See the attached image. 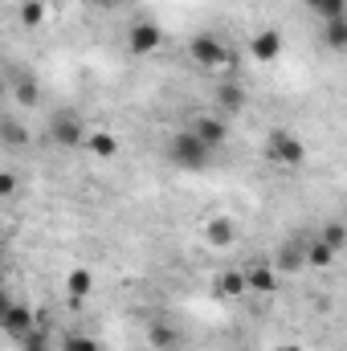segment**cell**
Masks as SVG:
<instances>
[{"label":"cell","instance_id":"83f0119b","mask_svg":"<svg viewBox=\"0 0 347 351\" xmlns=\"http://www.w3.org/2000/svg\"><path fill=\"white\" fill-rule=\"evenodd\" d=\"M278 351H302V348H298V343H282Z\"/></svg>","mask_w":347,"mask_h":351},{"label":"cell","instance_id":"44dd1931","mask_svg":"<svg viewBox=\"0 0 347 351\" xmlns=\"http://www.w3.org/2000/svg\"><path fill=\"white\" fill-rule=\"evenodd\" d=\"M307 4H311L323 21H339V16H344V8H347V0H307Z\"/></svg>","mask_w":347,"mask_h":351},{"label":"cell","instance_id":"ba28073f","mask_svg":"<svg viewBox=\"0 0 347 351\" xmlns=\"http://www.w3.org/2000/svg\"><path fill=\"white\" fill-rule=\"evenodd\" d=\"M282 49H286V37H282L278 29H261V33L250 37V53H254L258 62H278Z\"/></svg>","mask_w":347,"mask_h":351},{"label":"cell","instance_id":"4316f807","mask_svg":"<svg viewBox=\"0 0 347 351\" xmlns=\"http://www.w3.org/2000/svg\"><path fill=\"white\" fill-rule=\"evenodd\" d=\"M8 302H12V298H8V294H4V290H0V315H4V311H8Z\"/></svg>","mask_w":347,"mask_h":351},{"label":"cell","instance_id":"8992f818","mask_svg":"<svg viewBox=\"0 0 347 351\" xmlns=\"http://www.w3.org/2000/svg\"><path fill=\"white\" fill-rule=\"evenodd\" d=\"M188 53H192V62L204 66V70H221V66H225V45H221L213 33H196V37L188 41Z\"/></svg>","mask_w":347,"mask_h":351},{"label":"cell","instance_id":"cb8c5ba5","mask_svg":"<svg viewBox=\"0 0 347 351\" xmlns=\"http://www.w3.org/2000/svg\"><path fill=\"white\" fill-rule=\"evenodd\" d=\"M62 351H98V343L74 331V335H66V339H62Z\"/></svg>","mask_w":347,"mask_h":351},{"label":"cell","instance_id":"9c48e42d","mask_svg":"<svg viewBox=\"0 0 347 351\" xmlns=\"http://www.w3.org/2000/svg\"><path fill=\"white\" fill-rule=\"evenodd\" d=\"M241 106H246V90L237 86V82H229V78H225V82H217V86H213V110H217L221 119H225V114H237Z\"/></svg>","mask_w":347,"mask_h":351},{"label":"cell","instance_id":"f546056e","mask_svg":"<svg viewBox=\"0 0 347 351\" xmlns=\"http://www.w3.org/2000/svg\"><path fill=\"white\" fill-rule=\"evenodd\" d=\"M0 233H4V221H0Z\"/></svg>","mask_w":347,"mask_h":351},{"label":"cell","instance_id":"3957f363","mask_svg":"<svg viewBox=\"0 0 347 351\" xmlns=\"http://www.w3.org/2000/svg\"><path fill=\"white\" fill-rule=\"evenodd\" d=\"M265 156H270L274 164H282V168H294V164L307 160V147H302V139H298L294 131H270Z\"/></svg>","mask_w":347,"mask_h":351},{"label":"cell","instance_id":"8fae6325","mask_svg":"<svg viewBox=\"0 0 347 351\" xmlns=\"http://www.w3.org/2000/svg\"><path fill=\"white\" fill-rule=\"evenodd\" d=\"M82 147H86L90 156H98V160H115L119 156V135L115 131H86Z\"/></svg>","mask_w":347,"mask_h":351},{"label":"cell","instance_id":"e0dca14e","mask_svg":"<svg viewBox=\"0 0 347 351\" xmlns=\"http://www.w3.org/2000/svg\"><path fill=\"white\" fill-rule=\"evenodd\" d=\"M298 265H302V241H290L286 250H278V265H274L278 274H294Z\"/></svg>","mask_w":347,"mask_h":351},{"label":"cell","instance_id":"6da1fadb","mask_svg":"<svg viewBox=\"0 0 347 351\" xmlns=\"http://www.w3.org/2000/svg\"><path fill=\"white\" fill-rule=\"evenodd\" d=\"M168 156H172L176 168H184V172H200V168H208V160H213V152H208V147H204L192 131H180V135H172Z\"/></svg>","mask_w":347,"mask_h":351},{"label":"cell","instance_id":"9a60e30c","mask_svg":"<svg viewBox=\"0 0 347 351\" xmlns=\"http://www.w3.org/2000/svg\"><path fill=\"white\" fill-rule=\"evenodd\" d=\"M66 290H70V298H74V302H82L90 290H94V274H90V269H70Z\"/></svg>","mask_w":347,"mask_h":351},{"label":"cell","instance_id":"603a6c76","mask_svg":"<svg viewBox=\"0 0 347 351\" xmlns=\"http://www.w3.org/2000/svg\"><path fill=\"white\" fill-rule=\"evenodd\" d=\"M16 102L21 106H37V82L33 78H21L16 82Z\"/></svg>","mask_w":347,"mask_h":351},{"label":"cell","instance_id":"d4e9b609","mask_svg":"<svg viewBox=\"0 0 347 351\" xmlns=\"http://www.w3.org/2000/svg\"><path fill=\"white\" fill-rule=\"evenodd\" d=\"M16 184H21L16 176H12V172H4V168H0V196H12V192H16Z\"/></svg>","mask_w":347,"mask_h":351},{"label":"cell","instance_id":"52a82bcc","mask_svg":"<svg viewBox=\"0 0 347 351\" xmlns=\"http://www.w3.org/2000/svg\"><path fill=\"white\" fill-rule=\"evenodd\" d=\"M188 131H192L208 152H217V147H225V143H229V123H225L221 114H196V123H192Z\"/></svg>","mask_w":347,"mask_h":351},{"label":"cell","instance_id":"277c9868","mask_svg":"<svg viewBox=\"0 0 347 351\" xmlns=\"http://www.w3.org/2000/svg\"><path fill=\"white\" fill-rule=\"evenodd\" d=\"M164 45V33H160V25L156 21H135L131 29H127V49L135 53V58H147V53H156Z\"/></svg>","mask_w":347,"mask_h":351},{"label":"cell","instance_id":"ac0fdd59","mask_svg":"<svg viewBox=\"0 0 347 351\" xmlns=\"http://www.w3.org/2000/svg\"><path fill=\"white\" fill-rule=\"evenodd\" d=\"M319 241H323V245H327L331 254H339V250L347 245V229L339 225V221H331V225H327V229L319 233Z\"/></svg>","mask_w":347,"mask_h":351},{"label":"cell","instance_id":"7c38bea8","mask_svg":"<svg viewBox=\"0 0 347 351\" xmlns=\"http://www.w3.org/2000/svg\"><path fill=\"white\" fill-rule=\"evenodd\" d=\"M0 143L12 147V152L29 147V127H25L21 119H0Z\"/></svg>","mask_w":347,"mask_h":351},{"label":"cell","instance_id":"d6986e66","mask_svg":"<svg viewBox=\"0 0 347 351\" xmlns=\"http://www.w3.org/2000/svg\"><path fill=\"white\" fill-rule=\"evenodd\" d=\"M16 12H21V25H29V29H37V25L45 21V4H41V0H21Z\"/></svg>","mask_w":347,"mask_h":351},{"label":"cell","instance_id":"5b68a950","mask_svg":"<svg viewBox=\"0 0 347 351\" xmlns=\"http://www.w3.org/2000/svg\"><path fill=\"white\" fill-rule=\"evenodd\" d=\"M33 327H37V315H33V306H25V302H8V311L0 315V331H4L12 343H21Z\"/></svg>","mask_w":347,"mask_h":351},{"label":"cell","instance_id":"5bb4252c","mask_svg":"<svg viewBox=\"0 0 347 351\" xmlns=\"http://www.w3.org/2000/svg\"><path fill=\"white\" fill-rule=\"evenodd\" d=\"M217 294H221V298H241V294H250V290H246V274H241V269H221Z\"/></svg>","mask_w":347,"mask_h":351},{"label":"cell","instance_id":"4fadbf2b","mask_svg":"<svg viewBox=\"0 0 347 351\" xmlns=\"http://www.w3.org/2000/svg\"><path fill=\"white\" fill-rule=\"evenodd\" d=\"M204 237H208V245L225 250V245H233L237 229H233V221H229V217H213V221H208V229H204Z\"/></svg>","mask_w":347,"mask_h":351},{"label":"cell","instance_id":"f1b7e54d","mask_svg":"<svg viewBox=\"0 0 347 351\" xmlns=\"http://www.w3.org/2000/svg\"><path fill=\"white\" fill-rule=\"evenodd\" d=\"M98 4H119V0H98Z\"/></svg>","mask_w":347,"mask_h":351},{"label":"cell","instance_id":"2e32d148","mask_svg":"<svg viewBox=\"0 0 347 351\" xmlns=\"http://www.w3.org/2000/svg\"><path fill=\"white\" fill-rule=\"evenodd\" d=\"M302 262L315 265V269H323V265L335 262V254H331V250H327V245H323V241L315 237V241H307V250H302Z\"/></svg>","mask_w":347,"mask_h":351},{"label":"cell","instance_id":"7402d4cb","mask_svg":"<svg viewBox=\"0 0 347 351\" xmlns=\"http://www.w3.org/2000/svg\"><path fill=\"white\" fill-rule=\"evenodd\" d=\"M147 339H152L156 348H172V343H176V331L168 327V323H152V331H147Z\"/></svg>","mask_w":347,"mask_h":351},{"label":"cell","instance_id":"484cf974","mask_svg":"<svg viewBox=\"0 0 347 351\" xmlns=\"http://www.w3.org/2000/svg\"><path fill=\"white\" fill-rule=\"evenodd\" d=\"M16 348H21V351H49L45 343H16Z\"/></svg>","mask_w":347,"mask_h":351},{"label":"cell","instance_id":"ffe728a7","mask_svg":"<svg viewBox=\"0 0 347 351\" xmlns=\"http://www.w3.org/2000/svg\"><path fill=\"white\" fill-rule=\"evenodd\" d=\"M323 41H327L331 49H344V45H347V21H344V16H339V21H327Z\"/></svg>","mask_w":347,"mask_h":351},{"label":"cell","instance_id":"7a4b0ae2","mask_svg":"<svg viewBox=\"0 0 347 351\" xmlns=\"http://www.w3.org/2000/svg\"><path fill=\"white\" fill-rule=\"evenodd\" d=\"M49 139H53L58 147L74 152V147H82V139H86V123H82L74 110H58V114H49Z\"/></svg>","mask_w":347,"mask_h":351},{"label":"cell","instance_id":"30bf717a","mask_svg":"<svg viewBox=\"0 0 347 351\" xmlns=\"http://www.w3.org/2000/svg\"><path fill=\"white\" fill-rule=\"evenodd\" d=\"M246 274V290H254V294H274L278 290V269L274 265H250V269H241Z\"/></svg>","mask_w":347,"mask_h":351}]
</instances>
